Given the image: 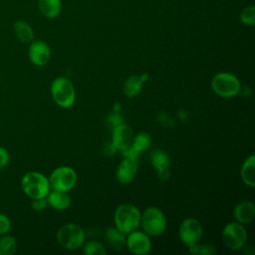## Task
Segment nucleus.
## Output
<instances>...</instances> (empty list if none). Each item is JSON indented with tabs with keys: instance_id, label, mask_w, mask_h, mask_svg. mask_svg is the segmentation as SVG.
Instances as JSON below:
<instances>
[{
	"instance_id": "obj_11",
	"label": "nucleus",
	"mask_w": 255,
	"mask_h": 255,
	"mask_svg": "<svg viewBox=\"0 0 255 255\" xmlns=\"http://www.w3.org/2000/svg\"><path fill=\"white\" fill-rule=\"evenodd\" d=\"M28 56L32 64L37 67H44L51 59L50 46L42 40H33L29 46Z\"/></svg>"
},
{
	"instance_id": "obj_22",
	"label": "nucleus",
	"mask_w": 255,
	"mask_h": 255,
	"mask_svg": "<svg viewBox=\"0 0 255 255\" xmlns=\"http://www.w3.org/2000/svg\"><path fill=\"white\" fill-rule=\"evenodd\" d=\"M14 33L22 43H31L34 40V31L32 27L25 21L18 20L13 25Z\"/></svg>"
},
{
	"instance_id": "obj_17",
	"label": "nucleus",
	"mask_w": 255,
	"mask_h": 255,
	"mask_svg": "<svg viewBox=\"0 0 255 255\" xmlns=\"http://www.w3.org/2000/svg\"><path fill=\"white\" fill-rule=\"evenodd\" d=\"M48 205L56 210H66L72 203V198L67 191L52 189L46 196Z\"/></svg>"
},
{
	"instance_id": "obj_7",
	"label": "nucleus",
	"mask_w": 255,
	"mask_h": 255,
	"mask_svg": "<svg viewBox=\"0 0 255 255\" xmlns=\"http://www.w3.org/2000/svg\"><path fill=\"white\" fill-rule=\"evenodd\" d=\"M248 233L243 224L234 221L227 223L222 230V241L231 250L237 251L245 247Z\"/></svg>"
},
{
	"instance_id": "obj_1",
	"label": "nucleus",
	"mask_w": 255,
	"mask_h": 255,
	"mask_svg": "<svg viewBox=\"0 0 255 255\" xmlns=\"http://www.w3.org/2000/svg\"><path fill=\"white\" fill-rule=\"evenodd\" d=\"M140 214L139 209L133 204H120L114 213L115 226L125 234H128L139 226Z\"/></svg>"
},
{
	"instance_id": "obj_29",
	"label": "nucleus",
	"mask_w": 255,
	"mask_h": 255,
	"mask_svg": "<svg viewBox=\"0 0 255 255\" xmlns=\"http://www.w3.org/2000/svg\"><path fill=\"white\" fill-rule=\"evenodd\" d=\"M9 160H10V154L8 150L5 147L0 146V169H3L4 167H6L7 164L9 163Z\"/></svg>"
},
{
	"instance_id": "obj_8",
	"label": "nucleus",
	"mask_w": 255,
	"mask_h": 255,
	"mask_svg": "<svg viewBox=\"0 0 255 255\" xmlns=\"http://www.w3.org/2000/svg\"><path fill=\"white\" fill-rule=\"evenodd\" d=\"M49 182L52 189L69 192L77 183V172L71 166L56 167L49 175Z\"/></svg>"
},
{
	"instance_id": "obj_26",
	"label": "nucleus",
	"mask_w": 255,
	"mask_h": 255,
	"mask_svg": "<svg viewBox=\"0 0 255 255\" xmlns=\"http://www.w3.org/2000/svg\"><path fill=\"white\" fill-rule=\"evenodd\" d=\"M240 20L243 24L252 26L255 24V7L253 5L245 7L241 14H240Z\"/></svg>"
},
{
	"instance_id": "obj_6",
	"label": "nucleus",
	"mask_w": 255,
	"mask_h": 255,
	"mask_svg": "<svg viewBox=\"0 0 255 255\" xmlns=\"http://www.w3.org/2000/svg\"><path fill=\"white\" fill-rule=\"evenodd\" d=\"M58 243L67 250H77L83 246L86 240V232L76 223H66L57 231Z\"/></svg>"
},
{
	"instance_id": "obj_4",
	"label": "nucleus",
	"mask_w": 255,
	"mask_h": 255,
	"mask_svg": "<svg viewBox=\"0 0 255 255\" xmlns=\"http://www.w3.org/2000/svg\"><path fill=\"white\" fill-rule=\"evenodd\" d=\"M211 89L219 97L230 99L236 97L241 90V83L236 76L228 72H220L211 79Z\"/></svg>"
},
{
	"instance_id": "obj_24",
	"label": "nucleus",
	"mask_w": 255,
	"mask_h": 255,
	"mask_svg": "<svg viewBox=\"0 0 255 255\" xmlns=\"http://www.w3.org/2000/svg\"><path fill=\"white\" fill-rule=\"evenodd\" d=\"M83 252L86 255H106L107 250L105 246L99 241H88L83 244Z\"/></svg>"
},
{
	"instance_id": "obj_19",
	"label": "nucleus",
	"mask_w": 255,
	"mask_h": 255,
	"mask_svg": "<svg viewBox=\"0 0 255 255\" xmlns=\"http://www.w3.org/2000/svg\"><path fill=\"white\" fill-rule=\"evenodd\" d=\"M105 236L108 244L112 249L119 251V250H122L124 247H126L127 234L119 230L116 226L107 228L105 232Z\"/></svg>"
},
{
	"instance_id": "obj_28",
	"label": "nucleus",
	"mask_w": 255,
	"mask_h": 255,
	"mask_svg": "<svg viewBox=\"0 0 255 255\" xmlns=\"http://www.w3.org/2000/svg\"><path fill=\"white\" fill-rule=\"evenodd\" d=\"M48 206H49V205H48V202H47L46 197L33 199V200H32V203H31V207H32V209H34L35 211H42V210L46 209Z\"/></svg>"
},
{
	"instance_id": "obj_15",
	"label": "nucleus",
	"mask_w": 255,
	"mask_h": 255,
	"mask_svg": "<svg viewBox=\"0 0 255 255\" xmlns=\"http://www.w3.org/2000/svg\"><path fill=\"white\" fill-rule=\"evenodd\" d=\"M233 217L241 224L251 222L255 217L254 203L250 200H243L237 203L233 209Z\"/></svg>"
},
{
	"instance_id": "obj_5",
	"label": "nucleus",
	"mask_w": 255,
	"mask_h": 255,
	"mask_svg": "<svg viewBox=\"0 0 255 255\" xmlns=\"http://www.w3.org/2000/svg\"><path fill=\"white\" fill-rule=\"evenodd\" d=\"M54 102L63 109L71 108L76 100V91L73 83L65 77H57L50 87Z\"/></svg>"
},
{
	"instance_id": "obj_25",
	"label": "nucleus",
	"mask_w": 255,
	"mask_h": 255,
	"mask_svg": "<svg viewBox=\"0 0 255 255\" xmlns=\"http://www.w3.org/2000/svg\"><path fill=\"white\" fill-rule=\"evenodd\" d=\"M188 250L191 254H194V255H211V254H214L216 252V249L214 248L213 245L211 244H198L195 243L191 246H188Z\"/></svg>"
},
{
	"instance_id": "obj_30",
	"label": "nucleus",
	"mask_w": 255,
	"mask_h": 255,
	"mask_svg": "<svg viewBox=\"0 0 255 255\" xmlns=\"http://www.w3.org/2000/svg\"><path fill=\"white\" fill-rule=\"evenodd\" d=\"M110 122L113 125V127H115V126L120 125V124L123 123V118L120 114H118V112H116L115 114H112L110 116Z\"/></svg>"
},
{
	"instance_id": "obj_18",
	"label": "nucleus",
	"mask_w": 255,
	"mask_h": 255,
	"mask_svg": "<svg viewBox=\"0 0 255 255\" xmlns=\"http://www.w3.org/2000/svg\"><path fill=\"white\" fill-rule=\"evenodd\" d=\"M240 176L243 183L249 187L255 186V155H249L242 163Z\"/></svg>"
},
{
	"instance_id": "obj_16",
	"label": "nucleus",
	"mask_w": 255,
	"mask_h": 255,
	"mask_svg": "<svg viewBox=\"0 0 255 255\" xmlns=\"http://www.w3.org/2000/svg\"><path fill=\"white\" fill-rule=\"evenodd\" d=\"M150 161L156 170L159 178L166 179L168 177L169 156L162 149H154L150 154Z\"/></svg>"
},
{
	"instance_id": "obj_31",
	"label": "nucleus",
	"mask_w": 255,
	"mask_h": 255,
	"mask_svg": "<svg viewBox=\"0 0 255 255\" xmlns=\"http://www.w3.org/2000/svg\"><path fill=\"white\" fill-rule=\"evenodd\" d=\"M139 77H140V79H141V81L144 83V82H146L147 81V79H148V75L147 74H141V75H139Z\"/></svg>"
},
{
	"instance_id": "obj_3",
	"label": "nucleus",
	"mask_w": 255,
	"mask_h": 255,
	"mask_svg": "<svg viewBox=\"0 0 255 255\" xmlns=\"http://www.w3.org/2000/svg\"><path fill=\"white\" fill-rule=\"evenodd\" d=\"M142 231L149 236H159L166 229V217L164 213L156 206H148L140 214V223Z\"/></svg>"
},
{
	"instance_id": "obj_14",
	"label": "nucleus",
	"mask_w": 255,
	"mask_h": 255,
	"mask_svg": "<svg viewBox=\"0 0 255 255\" xmlns=\"http://www.w3.org/2000/svg\"><path fill=\"white\" fill-rule=\"evenodd\" d=\"M151 143L150 135L145 131H139L135 135H133L132 141L130 145L122 150L124 157H129L133 159H137L142 151L146 150Z\"/></svg>"
},
{
	"instance_id": "obj_13",
	"label": "nucleus",
	"mask_w": 255,
	"mask_h": 255,
	"mask_svg": "<svg viewBox=\"0 0 255 255\" xmlns=\"http://www.w3.org/2000/svg\"><path fill=\"white\" fill-rule=\"evenodd\" d=\"M137 159L124 157V159L120 162L116 170V178L117 180L124 184H129L132 182L137 174Z\"/></svg>"
},
{
	"instance_id": "obj_20",
	"label": "nucleus",
	"mask_w": 255,
	"mask_h": 255,
	"mask_svg": "<svg viewBox=\"0 0 255 255\" xmlns=\"http://www.w3.org/2000/svg\"><path fill=\"white\" fill-rule=\"evenodd\" d=\"M38 7L43 16L54 19L61 13L62 2L61 0H39Z\"/></svg>"
},
{
	"instance_id": "obj_21",
	"label": "nucleus",
	"mask_w": 255,
	"mask_h": 255,
	"mask_svg": "<svg viewBox=\"0 0 255 255\" xmlns=\"http://www.w3.org/2000/svg\"><path fill=\"white\" fill-rule=\"evenodd\" d=\"M143 82L141 81L139 75L129 76L124 83L123 92L128 98H135L138 96L142 90Z\"/></svg>"
},
{
	"instance_id": "obj_12",
	"label": "nucleus",
	"mask_w": 255,
	"mask_h": 255,
	"mask_svg": "<svg viewBox=\"0 0 255 255\" xmlns=\"http://www.w3.org/2000/svg\"><path fill=\"white\" fill-rule=\"evenodd\" d=\"M133 138V132L129 126L122 123L113 127L112 142L111 144L119 150H124L128 148Z\"/></svg>"
},
{
	"instance_id": "obj_9",
	"label": "nucleus",
	"mask_w": 255,
	"mask_h": 255,
	"mask_svg": "<svg viewBox=\"0 0 255 255\" xmlns=\"http://www.w3.org/2000/svg\"><path fill=\"white\" fill-rule=\"evenodd\" d=\"M202 234L203 229L201 223L196 218L189 217L184 219L178 228L179 239L187 247L199 242Z\"/></svg>"
},
{
	"instance_id": "obj_10",
	"label": "nucleus",
	"mask_w": 255,
	"mask_h": 255,
	"mask_svg": "<svg viewBox=\"0 0 255 255\" xmlns=\"http://www.w3.org/2000/svg\"><path fill=\"white\" fill-rule=\"evenodd\" d=\"M126 247L132 254L145 255L150 252L152 243L149 238V235H147L143 231L135 229L127 234Z\"/></svg>"
},
{
	"instance_id": "obj_23",
	"label": "nucleus",
	"mask_w": 255,
	"mask_h": 255,
	"mask_svg": "<svg viewBox=\"0 0 255 255\" xmlns=\"http://www.w3.org/2000/svg\"><path fill=\"white\" fill-rule=\"evenodd\" d=\"M17 251L16 239L8 234L0 237V255H14Z\"/></svg>"
},
{
	"instance_id": "obj_27",
	"label": "nucleus",
	"mask_w": 255,
	"mask_h": 255,
	"mask_svg": "<svg viewBox=\"0 0 255 255\" xmlns=\"http://www.w3.org/2000/svg\"><path fill=\"white\" fill-rule=\"evenodd\" d=\"M10 229H11L10 218L4 213H0V236L4 234H8Z\"/></svg>"
},
{
	"instance_id": "obj_2",
	"label": "nucleus",
	"mask_w": 255,
	"mask_h": 255,
	"mask_svg": "<svg viewBox=\"0 0 255 255\" xmlns=\"http://www.w3.org/2000/svg\"><path fill=\"white\" fill-rule=\"evenodd\" d=\"M23 192L31 199L44 198L51 190L49 178L38 171H29L21 179Z\"/></svg>"
}]
</instances>
